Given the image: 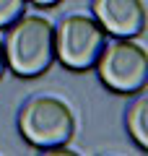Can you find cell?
Wrapping results in <instances>:
<instances>
[{
  "instance_id": "cell-1",
  "label": "cell",
  "mask_w": 148,
  "mask_h": 156,
  "mask_svg": "<svg viewBox=\"0 0 148 156\" xmlns=\"http://www.w3.org/2000/svg\"><path fill=\"white\" fill-rule=\"evenodd\" d=\"M8 70L18 78H37L47 73L55 62V26L44 16L23 13L8 26L3 39Z\"/></svg>"
},
{
  "instance_id": "cell-2",
  "label": "cell",
  "mask_w": 148,
  "mask_h": 156,
  "mask_svg": "<svg viewBox=\"0 0 148 156\" xmlns=\"http://www.w3.org/2000/svg\"><path fill=\"white\" fill-rule=\"evenodd\" d=\"M18 130L31 146L42 151H57L73 140L76 117L73 109L57 96H31L21 107Z\"/></svg>"
},
{
  "instance_id": "cell-3",
  "label": "cell",
  "mask_w": 148,
  "mask_h": 156,
  "mask_svg": "<svg viewBox=\"0 0 148 156\" xmlns=\"http://www.w3.org/2000/svg\"><path fill=\"white\" fill-rule=\"evenodd\" d=\"M107 42H109V34L93 16L73 13L65 16L55 29V60H60L68 70L83 73L96 65Z\"/></svg>"
},
{
  "instance_id": "cell-4",
  "label": "cell",
  "mask_w": 148,
  "mask_h": 156,
  "mask_svg": "<svg viewBox=\"0 0 148 156\" xmlns=\"http://www.w3.org/2000/svg\"><path fill=\"white\" fill-rule=\"evenodd\" d=\"M99 81L115 94H138L148 86V55L135 39L107 42L96 60Z\"/></svg>"
},
{
  "instance_id": "cell-5",
  "label": "cell",
  "mask_w": 148,
  "mask_h": 156,
  "mask_svg": "<svg viewBox=\"0 0 148 156\" xmlns=\"http://www.w3.org/2000/svg\"><path fill=\"white\" fill-rule=\"evenodd\" d=\"M91 11L109 37L135 39L146 31L143 0H91Z\"/></svg>"
},
{
  "instance_id": "cell-6",
  "label": "cell",
  "mask_w": 148,
  "mask_h": 156,
  "mask_svg": "<svg viewBox=\"0 0 148 156\" xmlns=\"http://www.w3.org/2000/svg\"><path fill=\"white\" fill-rule=\"evenodd\" d=\"M127 133L143 151L148 148V99L143 91H138V99L127 109Z\"/></svg>"
},
{
  "instance_id": "cell-7",
  "label": "cell",
  "mask_w": 148,
  "mask_h": 156,
  "mask_svg": "<svg viewBox=\"0 0 148 156\" xmlns=\"http://www.w3.org/2000/svg\"><path fill=\"white\" fill-rule=\"evenodd\" d=\"M29 0H0V29H8L26 13Z\"/></svg>"
},
{
  "instance_id": "cell-8",
  "label": "cell",
  "mask_w": 148,
  "mask_h": 156,
  "mask_svg": "<svg viewBox=\"0 0 148 156\" xmlns=\"http://www.w3.org/2000/svg\"><path fill=\"white\" fill-rule=\"evenodd\" d=\"M8 70V62H5V50H3V37H0V78L5 76Z\"/></svg>"
},
{
  "instance_id": "cell-9",
  "label": "cell",
  "mask_w": 148,
  "mask_h": 156,
  "mask_svg": "<svg viewBox=\"0 0 148 156\" xmlns=\"http://www.w3.org/2000/svg\"><path fill=\"white\" fill-rule=\"evenodd\" d=\"M29 3H34V5H39V8H52V5H57V3H62V0H29Z\"/></svg>"
}]
</instances>
